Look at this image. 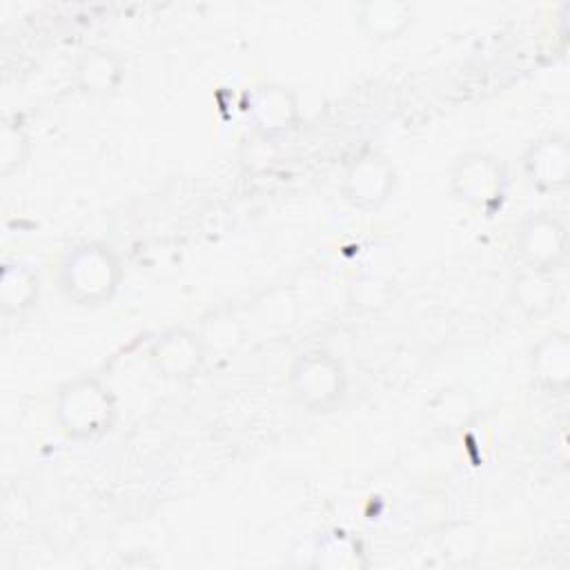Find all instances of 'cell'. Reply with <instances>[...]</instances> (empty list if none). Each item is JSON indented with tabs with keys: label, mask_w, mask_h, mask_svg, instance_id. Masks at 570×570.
<instances>
[{
	"label": "cell",
	"mask_w": 570,
	"mask_h": 570,
	"mask_svg": "<svg viewBox=\"0 0 570 570\" xmlns=\"http://www.w3.org/2000/svg\"><path fill=\"white\" fill-rule=\"evenodd\" d=\"M120 403L114 387L98 374H76L53 394V421L73 443H96L118 423Z\"/></svg>",
	"instance_id": "cell-1"
},
{
	"label": "cell",
	"mask_w": 570,
	"mask_h": 570,
	"mask_svg": "<svg viewBox=\"0 0 570 570\" xmlns=\"http://www.w3.org/2000/svg\"><path fill=\"white\" fill-rule=\"evenodd\" d=\"M125 278L120 254L105 240H80L58 263V289L78 307H100L114 301Z\"/></svg>",
	"instance_id": "cell-2"
},
{
	"label": "cell",
	"mask_w": 570,
	"mask_h": 570,
	"mask_svg": "<svg viewBox=\"0 0 570 570\" xmlns=\"http://www.w3.org/2000/svg\"><path fill=\"white\" fill-rule=\"evenodd\" d=\"M448 191L463 207L479 216H494L503 209L510 189L505 163L492 151H461L448 167Z\"/></svg>",
	"instance_id": "cell-3"
},
{
	"label": "cell",
	"mask_w": 570,
	"mask_h": 570,
	"mask_svg": "<svg viewBox=\"0 0 570 570\" xmlns=\"http://www.w3.org/2000/svg\"><path fill=\"white\" fill-rule=\"evenodd\" d=\"M287 390L301 407L325 414L345 403L350 374L334 352L307 347L298 352L287 367Z\"/></svg>",
	"instance_id": "cell-4"
},
{
	"label": "cell",
	"mask_w": 570,
	"mask_h": 570,
	"mask_svg": "<svg viewBox=\"0 0 570 570\" xmlns=\"http://www.w3.org/2000/svg\"><path fill=\"white\" fill-rule=\"evenodd\" d=\"M512 249L521 267L557 274L568 258V227L552 212H530L512 229Z\"/></svg>",
	"instance_id": "cell-5"
},
{
	"label": "cell",
	"mask_w": 570,
	"mask_h": 570,
	"mask_svg": "<svg viewBox=\"0 0 570 570\" xmlns=\"http://www.w3.org/2000/svg\"><path fill=\"white\" fill-rule=\"evenodd\" d=\"M399 185L396 167L376 151L356 156L343 171L341 194L358 212H376L390 203Z\"/></svg>",
	"instance_id": "cell-6"
},
{
	"label": "cell",
	"mask_w": 570,
	"mask_h": 570,
	"mask_svg": "<svg viewBox=\"0 0 570 570\" xmlns=\"http://www.w3.org/2000/svg\"><path fill=\"white\" fill-rule=\"evenodd\" d=\"M147 354L151 367L163 379L189 381L203 372L209 352L198 330L187 325H171L151 338Z\"/></svg>",
	"instance_id": "cell-7"
},
{
	"label": "cell",
	"mask_w": 570,
	"mask_h": 570,
	"mask_svg": "<svg viewBox=\"0 0 570 570\" xmlns=\"http://www.w3.org/2000/svg\"><path fill=\"white\" fill-rule=\"evenodd\" d=\"M521 174L532 191L541 196L561 194L570 183L568 136L554 131L530 140L521 154Z\"/></svg>",
	"instance_id": "cell-8"
},
{
	"label": "cell",
	"mask_w": 570,
	"mask_h": 570,
	"mask_svg": "<svg viewBox=\"0 0 570 570\" xmlns=\"http://www.w3.org/2000/svg\"><path fill=\"white\" fill-rule=\"evenodd\" d=\"M245 114L258 134L276 138L298 125L301 102L294 89L278 82H263L247 94Z\"/></svg>",
	"instance_id": "cell-9"
},
{
	"label": "cell",
	"mask_w": 570,
	"mask_h": 570,
	"mask_svg": "<svg viewBox=\"0 0 570 570\" xmlns=\"http://www.w3.org/2000/svg\"><path fill=\"white\" fill-rule=\"evenodd\" d=\"M479 416V403L468 385H443L423 403L425 425L441 436L463 434L474 425Z\"/></svg>",
	"instance_id": "cell-10"
},
{
	"label": "cell",
	"mask_w": 570,
	"mask_h": 570,
	"mask_svg": "<svg viewBox=\"0 0 570 570\" xmlns=\"http://www.w3.org/2000/svg\"><path fill=\"white\" fill-rule=\"evenodd\" d=\"M127 76V65L109 47L85 49L71 69L73 87L87 98H109L120 91Z\"/></svg>",
	"instance_id": "cell-11"
},
{
	"label": "cell",
	"mask_w": 570,
	"mask_h": 570,
	"mask_svg": "<svg viewBox=\"0 0 570 570\" xmlns=\"http://www.w3.org/2000/svg\"><path fill=\"white\" fill-rule=\"evenodd\" d=\"M528 367L539 390L563 394L570 385V336L561 330L543 334L530 350Z\"/></svg>",
	"instance_id": "cell-12"
},
{
	"label": "cell",
	"mask_w": 570,
	"mask_h": 570,
	"mask_svg": "<svg viewBox=\"0 0 570 570\" xmlns=\"http://www.w3.org/2000/svg\"><path fill=\"white\" fill-rule=\"evenodd\" d=\"M414 20V7L405 0H365L354 9V22L361 33L374 42L401 38Z\"/></svg>",
	"instance_id": "cell-13"
},
{
	"label": "cell",
	"mask_w": 570,
	"mask_h": 570,
	"mask_svg": "<svg viewBox=\"0 0 570 570\" xmlns=\"http://www.w3.org/2000/svg\"><path fill=\"white\" fill-rule=\"evenodd\" d=\"M42 294L38 272L24 261H4L0 269V312L4 316H24Z\"/></svg>",
	"instance_id": "cell-14"
},
{
	"label": "cell",
	"mask_w": 570,
	"mask_h": 570,
	"mask_svg": "<svg viewBox=\"0 0 570 570\" xmlns=\"http://www.w3.org/2000/svg\"><path fill=\"white\" fill-rule=\"evenodd\" d=\"M559 294V281L552 272L521 267L512 278V301L528 318H541L554 312Z\"/></svg>",
	"instance_id": "cell-15"
},
{
	"label": "cell",
	"mask_w": 570,
	"mask_h": 570,
	"mask_svg": "<svg viewBox=\"0 0 570 570\" xmlns=\"http://www.w3.org/2000/svg\"><path fill=\"white\" fill-rule=\"evenodd\" d=\"M365 552H361L358 543L354 537L347 532H332L318 539L316 550L312 552V566L314 568H327V570H352V568H363Z\"/></svg>",
	"instance_id": "cell-16"
},
{
	"label": "cell",
	"mask_w": 570,
	"mask_h": 570,
	"mask_svg": "<svg viewBox=\"0 0 570 570\" xmlns=\"http://www.w3.org/2000/svg\"><path fill=\"white\" fill-rule=\"evenodd\" d=\"M31 156V138L16 116H4L0 122V176L9 178L20 171Z\"/></svg>",
	"instance_id": "cell-17"
},
{
	"label": "cell",
	"mask_w": 570,
	"mask_h": 570,
	"mask_svg": "<svg viewBox=\"0 0 570 570\" xmlns=\"http://www.w3.org/2000/svg\"><path fill=\"white\" fill-rule=\"evenodd\" d=\"M200 338L207 345V352H223L232 350L240 343V325L227 312H214L205 318L203 327L198 330Z\"/></svg>",
	"instance_id": "cell-18"
}]
</instances>
